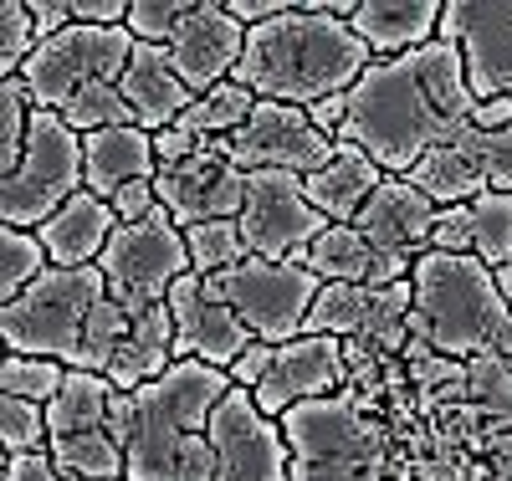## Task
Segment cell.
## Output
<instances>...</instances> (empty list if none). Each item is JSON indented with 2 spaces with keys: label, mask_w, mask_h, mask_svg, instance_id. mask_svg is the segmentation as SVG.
I'll use <instances>...</instances> for the list:
<instances>
[{
  "label": "cell",
  "mask_w": 512,
  "mask_h": 481,
  "mask_svg": "<svg viewBox=\"0 0 512 481\" xmlns=\"http://www.w3.org/2000/svg\"><path fill=\"white\" fill-rule=\"evenodd\" d=\"M47 272H52V256L41 246V236L6 226V236H0V308L16 302L26 287H36Z\"/></svg>",
  "instance_id": "31"
},
{
  "label": "cell",
  "mask_w": 512,
  "mask_h": 481,
  "mask_svg": "<svg viewBox=\"0 0 512 481\" xmlns=\"http://www.w3.org/2000/svg\"><path fill=\"white\" fill-rule=\"evenodd\" d=\"M303 267L318 277V282H369V267H374V246L359 236V226H328L308 256H303Z\"/></svg>",
  "instance_id": "28"
},
{
  "label": "cell",
  "mask_w": 512,
  "mask_h": 481,
  "mask_svg": "<svg viewBox=\"0 0 512 481\" xmlns=\"http://www.w3.org/2000/svg\"><path fill=\"white\" fill-rule=\"evenodd\" d=\"M272 359H277V343H251L246 354L231 364V379H236V389H256L267 374H272Z\"/></svg>",
  "instance_id": "43"
},
{
  "label": "cell",
  "mask_w": 512,
  "mask_h": 481,
  "mask_svg": "<svg viewBox=\"0 0 512 481\" xmlns=\"http://www.w3.org/2000/svg\"><path fill=\"white\" fill-rule=\"evenodd\" d=\"M31 118H36V98L21 77H0V174H11L26 154L31 139Z\"/></svg>",
  "instance_id": "33"
},
{
  "label": "cell",
  "mask_w": 512,
  "mask_h": 481,
  "mask_svg": "<svg viewBox=\"0 0 512 481\" xmlns=\"http://www.w3.org/2000/svg\"><path fill=\"white\" fill-rule=\"evenodd\" d=\"M118 389L103 374L72 369L62 395L47 405V425H52V466L67 481H128V456L108 430V405Z\"/></svg>",
  "instance_id": "8"
},
{
  "label": "cell",
  "mask_w": 512,
  "mask_h": 481,
  "mask_svg": "<svg viewBox=\"0 0 512 481\" xmlns=\"http://www.w3.org/2000/svg\"><path fill=\"white\" fill-rule=\"evenodd\" d=\"M154 190H159V205L169 210V221L180 231L205 226V221H236L241 205H246V169L221 144H210L185 164L159 169Z\"/></svg>",
  "instance_id": "16"
},
{
  "label": "cell",
  "mask_w": 512,
  "mask_h": 481,
  "mask_svg": "<svg viewBox=\"0 0 512 481\" xmlns=\"http://www.w3.org/2000/svg\"><path fill=\"white\" fill-rule=\"evenodd\" d=\"M441 41L461 47L477 103L512 98V0H446Z\"/></svg>",
  "instance_id": "15"
},
{
  "label": "cell",
  "mask_w": 512,
  "mask_h": 481,
  "mask_svg": "<svg viewBox=\"0 0 512 481\" xmlns=\"http://www.w3.org/2000/svg\"><path fill=\"white\" fill-rule=\"evenodd\" d=\"M431 251L472 256V221H466V205H441L436 231H431Z\"/></svg>",
  "instance_id": "42"
},
{
  "label": "cell",
  "mask_w": 512,
  "mask_h": 481,
  "mask_svg": "<svg viewBox=\"0 0 512 481\" xmlns=\"http://www.w3.org/2000/svg\"><path fill=\"white\" fill-rule=\"evenodd\" d=\"M441 0H359L354 11V36L374 52V62L384 57H405L420 52L441 36Z\"/></svg>",
  "instance_id": "22"
},
{
  "label": "cell",
  "mask_w": 512,
  "mask_h": 481,
  "mask_svg": "<svg viewBox=\"0 0 512 481\" xmlns=\"http://www.w3.org/2000/svg\"><path fill=\"white\" fill-rule=\"evenodd\" d=\"M349 384V348L344 338H318V333H303L277 348L272 359V374L251 389L256 405H262L272 420H282L292 405L303 400H328Z\"/></svg>",
  "instance_id": "18"
},
{
  "label": "cell",
  "mask_w": 512,
  "mask_h": 481,
  "mask_svg": "<svg viewBox=\"0 0 512 481\" xmlns=\"http://www.w3.org/2000/svg\"><path fill=\"white\" fill-rule=\"evenodd\" d=\"M415 308L410 338H420L431 354L472 364L497 348V333L512 318V302L497 287V272L477 256L420 251L415 256Z\"/></svg>",
  "instance_id": "4"
},
{
  "label": "cell",
  "mask_w": 512,
  "mask_h": 481,
  "mask_svg": "<svg viewBox=\"0 0 512 481\" xmlns=\"http://www.w3.org/2000/svg\"><path fill=\"white\" fill-rule=\"evenodd\" d=\"M308 118L323 128L328 139H338V134H344V123H349V93H344V98H323V103H313Z\"/></svg>",
  "instance_id": "46"
},
{
  "label": "cell",
  "mask_w": 512,
  "mask_h": 481,
  "mask_svg": "<svg viewBox=\"0 0 512 481\" xmlns=\"http://www.w3.org/2000/svg\"><path fill=\"white\" fill-rule=\"evenodd\" d=\"M384 180H390V174H384L359 144H338L333 159L303 180V195L313 200V210L323 215L328 226H354L359 210L374 200V190Z\"/></svg>",
  "instance_id": "23"
},
{
  "label": "cell",
  "mask_w": 512,
  "mask_h": 481,
  "mask_svg": "<svg viewBox=\"0 0 512 481\" xmlns=\"http://www.w3.org/2000/svg\"><path fill=\"white\" fill-rule=\"evenodd\" d=\"M405 180L436 205H472L477 195H487V164H482V144L477 128L466 123L456 139H446L441 149L425 154Z\"/></svg>",
  "instance_id": "26"
},
{
  "label": "cell",
  "mask_w": 512,
  "mask_h": 481,
  "mask_svg": "<svg viewBox=\"0 0 512 481\" xmlns=\"http://www.w3.org/2000/svg\"><path fill=\"white\" fill-rule=\"evenodd\" d=\"M82 164H88V190H93L98 200H113L123 185L154 180V174H159L154 134H144L139 123L98 128V134L82 139Z\"/></svg>",
  "instance_id": "24"
},
{
  "label": "cell",
  "mask_w": 512,
  "mask_h": 481,
  "mask_svg": "<svg viewBox=\"0 0 512 481\" xmlns=\"http://www.w3.org/2000/svg\"><path fill=\"white\" fill-rule=\"evenodd\" d=\"M26 6H31V21H36L41 41H52V36H62L72 26V0H26Z\"/></svg>",
  "instance_id": "45"
},
{
  "label": "cell",
  "mask_w": 512,
  "mask_h": 481,
  "mask_svg": "<svg viewBox=\"0 0 512 481\" xmlns=\"http://www.w3.org/2000/svg\"><path fill=\"white\" fill-rule=\"evenodd\" d=\"M482 481H512V441L487 461V471H482Z\"/></svg>",
  "instance_id": "48"
},
{
  "label": "cell",
  "mask_w": 512,
  "mask_h": 481,
  "mask_svg": "<svg viewBox=\"0 0 512 481\" xmlns=\"http://www.w3.org/2000/svg\"><path fill=\"white\" fill-rule=\"evenodd\" d=\"M0 446L6 456H36L52 446V425H47V405L31 400H0Z\"/></svg>",
  "instance_id": "36"
},
{
  "label": "cell",
  "mask_w": 512,
  "mask_h": 481,
  "mask_svg": "<svg viewBox=\"0 0 512 481\" xmlns=\"http://www.w3.org/2000/svg\"><path fill=\"white\" fill-rule=\"evenodd\" d=\"M472 128H482V134H502V128H512V98L477 103V113H472Z\"/></svg>",
  "instance_id": "47"
},
{
  "label": "cell",
  "mask_w": 512,
  "mask_h": 481,
  "mask_svg": "<svg viewBox=\"0 0 512 481\" xmlns=\"http://www.w3.org/2000/svg\"><path fill=\"white\" fill-rule=\"evenodd\" d=\"M369 308H374V287H359V282H323L313 313H308V328L303 333H318V338H359L364 323H369Z\"/></svg>",
  "instance_id": "29"
},
{
  "label": "cell",
  "mask_w": 512,
  "mask_h": 481,
  "mask_svg": "<svg viewBox=\"0 0 512 481\" xmlns=\"http://www.w3.org/2000/svg\"><path fill=\"white\" fill-rule=\"evenodd\" d=\"M36 47H41V31L31 21V6L26 0H6L0 6V77H21Z\"/></svg>",
  "instance_id": "38"
},
{
  "label": "cell",
  "mask_w": 512,
  "mask_h": 481,
  "mask_svg": "<svg viewBox=\"0 0 512 481\" xmlns=\"http://www.w3.org/2000/svg\"><path fill=\"white\" fill-rule=\"evenodd\" d=\"M221 149L246 169H282V174H308L323 169L338 149V139H328L323 128L308 118V108L292 103H256V113L236 128L231 139H221Z\"/></svg>",
  "instance_id": "14"
},
{
  "label": "cell",
  "mask_w": 512,
  "mask_h": 481,
  "mask_svg": "<svg viewBox=\"0 0 512 481\" xmlns=\"http://www.w3.org/2000/svg\"><path fill=\"white\" fill-rule=\"evenodd\" d=\"M185 246H190V272H200V277H221V272H236L241 261H251V246L241 236V221L190 226L185 231Z\"/></svg>",
  "instance_id": "32"
},
{
  "label": "cell",
  "mask_w": 512,
  "mask_h": 481,
  "mask_svg": "<svg viewBox=\"0 0 512 481\" xmlns=\"http://www.w3.org/2000/svg\"><path fill=\"white\" fill-rule=\"evenodd\" d=\"M292 481H390L384 435L354 395L303 400L282 415Z\"/></svg>",
  "instance_id": "5"
},
{
  "label": "cell",
  "mask_w": 512,
  "mask_h": 481,
  "mask_svg": "<svg viewBox=\"0 0 512 481\" xmlns=\"http://www.w3.org/2000/svg\"><path fill=\"white\" fill-rule=\"evenodd\" d=\"M256 93H246L241 82H221V87H210V93H200L195 103H190V113L175 123L180 134H190V139H205V144H221V139H231L236 128L256 113Z\"/></svg>",
  "instance_id": "27"
},
{
  "label": "cell",
  "mask_w": 512,
  "mask_h": 481,
  "mask_svg": "<svg viewBox=\"0 0 512 481\" xmlns=\"http://www.w3.org/2000/svg\"><path fill=\"white\" fill-rule=\"evenodd\" d=\"M128 323H134V308H123V302L103 297L93 318H88V333H82V354H77V369H88V374H103L118 354V343L128 333Z\"/></svg>",
  "instance_id": "34"
},
{
  "label": "cell",
  "mask_w": 512,
  "mask_h": 481,
  "mask_svg": "<svg viewBox=\"0 0 512 481\" xmlns=\"http://www.w3.org/2000/svg\"><path fill=\"white\" fill-rule=\"evenodd\" d=\"M108 205H113V215H118V226H139V221H149V215H159V210H164V205H159L154 180H134V185H123Z\"/></svg>",
  "instance_id": "41"
},
{
  "label": "cell",
  "mask_w": 512,
  "mask_h": 481,
  "mask_svg": "<svg viewBox=\"0 0 512 481\" xmlns=\"http://www.w3.org/2000/svg\"><path fill=\"white\" fill-rule=\"evenodd\" d=\"M169 318H175V354L180 359H200L210 369H226L256 343L251 328L210 292V282L200 272H185L169 292Z\"/></svg>",
  "instance_id": "17"
},
{
  "label": "cell",
  "mask_w": 512,
  "mask_h": 481,
  "mask_svg": "<svg viewBox=\"0 0 512 481\" xmlns=\"http://www.w3.org/2000/svg\"><path fill=\"white\" fill-rule=\"evenodd\" d=\"M236 389L226 369L175 359L154 384L134 389V435H128V481H216L210 415Z\"/></svg>",
  "instance_id": "3"
},
{
  "label": "cell",
  "mask_w": 512,
  "mask_h": 481,
  "mask_svg": "<svg viewBox=\"0 0 512 481\" xmlns=\"http://www.w3.org/2000/svg\"><path fill=\"white\" fill-rule=\"evenodd\" d=\"M477 113L472 82H466V57L456 41H431L420 52L374 62L349 93V123L338 144H359L384 174H405L456 139Z\"/></svg>",
  "instance_id": "1"
},
{
  "label": "cell",
  "mask_w": 512,
  "mask_h": 481,
  "mask_svg": "<svg viewBox=\"0 0 512 481\" xmlns=\"http://www.w3.org/2000/svg\"><path fill=\"white\" fill-rule=\"evenodd\" d=\"M118 93H123L128 113H134V123L144 128V134H164V128H175L190 113V103H195L185 77L175 72L169 47H149V41H139L134 57H128V67L118 77Z\"/></svg>",
  "instance_id": "20"
},
{
  "label": "cell",
  "mask_w": 512,
  "mask_h": 481,
  "mask_svg": "<svg viewBox=\"0 0 512 481\" xmlns=\"http://www.w3.org/2000/svg\"><path fill=\"white\" fill-rule=\"evenodd\" d=\"M0 210H6V226L16 231H41L52 215L88 190V164H82V134L67 128L62 113L52 108H36L31 118V139L26 154L11 174H0Z\"/></svg>",
  "instance_id": "7"
},
{
  "label": "cell",
  "mask_w": 512,
  "mask_h": 481,
  "mask_svg": "<svg viewBox=\"0 0 512 481\" xmlns=\"http://www.w3.org/2000/svg\"><path fill=\"white\" fill-rule=\"evenodd\" d=\"M139 41L128 36V26H67L62 36L41 41L36 57L21 67V82L31 87L36 108H52L62 113L82 87H98V82H118L128 57H134Z\"/></svg>",
  "instance_id": "10"
},
{
  "label": "cell",
  "mask_w": 512,
  "mask_h": 481,
  "mask_svg": "<svg viewBox=\"0 0 512 481\" xmlns=\"http://www.w3.org/2000/svg\"><path fill=\"white\" fill-rule=\"evenodd\" d=\"M113 231H118L113 205L98 200L93 190H82V195H72L36 236H41V246H47L52 267H98V256L108 251Z\"/></svg>",
  "instance_id": "25"
},
{
  "label": "cell",
  "mask_w": 512,
  "mask_h": 481,
  "mask_svg": "<svg viewBox=\"0 0 512 481\" xmlns=\"http://www.w3.org/2000/svg\"><path fill=\"white\" fill-rule=\"evenodd\" d=\"M77 26H128V0H72Z\"/></svg>",
  "instance_id": "44"
},
{
  "label": "cell",
  "mask_w": 512,
  "mask_h": 481,
  "mask_svg": "<svg viewBox=\"0 0 512 481\" xmlns=\"http://www.w3.org/2000/svg\"><path fill=\"white\" fill-rule=\"evenodd\" d=\"M466 395L482 400L487 410H507L512 415V364L497 354H482L466 364Z\"/></svg>",
  "instance_id": "40"
},
{
  "label": "cell",
  "mask_w": 512,
  "mask_h": 481,
  "mask_svg": "<svg viewBox=\"0 0 512 481\" xmlns=\"http://www.w3.org/2000/svg\"><path fill=\"white\" fill-rule=\"evenodd\" d=\"M205 282L251 328L256 343H277V348L303 338L308 313L323 292V282L308 267H297V261H262V256H251L236 272L205 277Z\"/></svg>",
  "instance_id": "9"
},
{
  "label": "cell",
  "mask_w": 512,
  "mask_h": 481,
  "mask_svg": "<svg viewBox=\"0 0 512 481\" xmlns=\"http://www.w3.org/2000/svg\"><path fill=\"white\" fill-rule=\"evenodd\" d=\"M436 215L441 205L425 200L410 180H384L374 190V200L359 210V236L374 246V251H405V256H420L431 251V231H436Z\"/></svg>",
  "instance_id": "21"
},
{
  "label": "cell",
  "mask_w": 512,
  "mask_h": 481,
  "mask_svg": "<svg viewBox=\"0 0 512 481\" xmlns=\"http://www.w3.org/2000/svg\"><path fill=\"white\" fill-rule=\"evenodd\" d=\"M466 221H472V256L487 261L492 272H502L512 261V195L487 190L466 205Z\"/></svg>",
  "instance_id": "30"
},
{
  "label": "cell",
  "mask_w": 512,
  "mask_h": 481,
  "mask_svg": "<svg viewBox=\"0 0 512 481\" xmlns=\"http://www.w3.org/2000/svg\"><path fill=\"white\" fill-rule=\"evenodd\" d=\"M497 287H502V297H507V302H512V261H507V267H502V272H497Z\"/></svg>",
  "instance_id": "49"
},
{
  "label": "cell",
  "mask_w": 512,
  "mask_h": 481,
  "mask_svg": "<svg viewBox=\"0 0 512 481\" xmlns=\"http://www.w3.org/2000/svg\"><path fill=\"white\" fill-rule=\"evenodd\" d=\"M369 67H374V52L354 36L349 21L318 16L308 0H297L287 16L246 31V52L231 82H241L262 103L313 108L323 98L354 93V82Z\"/></svg>",
  "instance_id": "2"
},
{
  "label": "cell",
  "mask_w": 512,
  "mask_h": 481,
  "mask_svg": "<svg viewBox=\"0 0 512 481\" xmlns=\"http://www.w3.org/2000/svg\"><path fill=\"white\" fill-rule=\"evenodd\" d=\"M236 221H241V236H246L251 256L297 261V267H303L308 246L328 231V221L303 195V174H282V169L246 174V205H241Z\"/></svg>",
  "instance_id": "12"
},
{
  "label": "cell",
  "mask_w": 512,
  "mask_h": 481,
  "mask_svg": "<svg viewBox=\"0 0 512 481\" xmlns=\"http://www.w3.org/2000/svg\"><path fill=\"white\" fill-rule=\"evenodd\" d=\"M190 11H195V0H134L128 6V36L149 41V47H169Z\"/></svg>",
  "instance_id": "39"
},
{
  "label": "cell",
  "mask_w": 512,
  "mask_h": 481,
  "mask_svg": "<svg viewBox=\"0 0 512 481\" xmlns=\"http://www.w3.org/2000/svg\"><path fill=\"white\" fill-rule=\"evenodd\" d=\"M98 272L108 282V297L123 308H154L169 302L175 282L190 272V246L185 231L169 221V210L149 215L139 226H118L108 251L98 256Z\"/></svg>",
  "instance_id": "11"
},
{
  "label": "cell",
  "mask_w": 512,
  "mask_h": 481,
  "mask_svg": "<svg viewBox=\"0 0 512 481\" xmlns=\"http://www.w3.org/2000/svg\"><path fill=\"white\" fill-rule=\"evenodd\" d=\"M67 364L57 359H36V354H11L6 359V395L11 400H31V405H52L67 384Z\"/></svg>",
  "instance_id": "35"
},
{
  "label": "cell",
  "mask_w": 512,
  "mask_h": 481,
  "mask_svg": "<svg viewBox=\"0 0 512 481\" xmlns=\"http://www.w3.org/2000/svg\"><path fill=\"white\" fill-rule=\"evenodd\" d=\"M103 297H108V282L98 267H52L36 287H26L16 302H6V313H0L6 348L77 369L82 333H88V318Z\"/></svg>",
  "instance_id": "6"
},
{
  "label": "cell",
  "mask_w": 512,
  "mask_h": 481,
  "mask_svg": "<svg viewBox=\"0 0 512 481\" xmlns=\"http://www.w3.org/2000/svg\"><path fill=\"white\" fill-rule=\"evenodd\" d=\"M241 52H246V26L226 11V0H195V11L185 16L180 36L169 41L175 72L185 77V87L195 98L210 93V87H221V82H231Z\"/></svg>",
  "instance_id": "19"
},
{
  "label": "cell",
  "mask_w": 512,
  "mask_h": 481,
  "mask_svg": "<svg viewBox=\"0 0 512 481\" xmlns=\"http://www.w3.org/2000/svg\"><path fill=\"white\" fill-rule=\"evenodd\" d=\"M67 128H77L82 139L98 134V128H118V123H134V113H128L118 82H98V87H82V93L62 108Z\"/></svg>",
  "instance_id": "37"
},
{
  "label": "cell",
  "mask_w": 512,
  "mask_h": 481,
  "mask_svg": "<svg viewBox=\"0 0 512 481\" xmlns=\"http://www.w3.org/2000/svg\"><path fill=\"white\" fill-rule=\"evenodd\" d=\"M216 446V481H292V451L282 420L256 405L251 389H231L210 415Z\"/></svg>",
  "instance_id": "13"
}]
</instances>
